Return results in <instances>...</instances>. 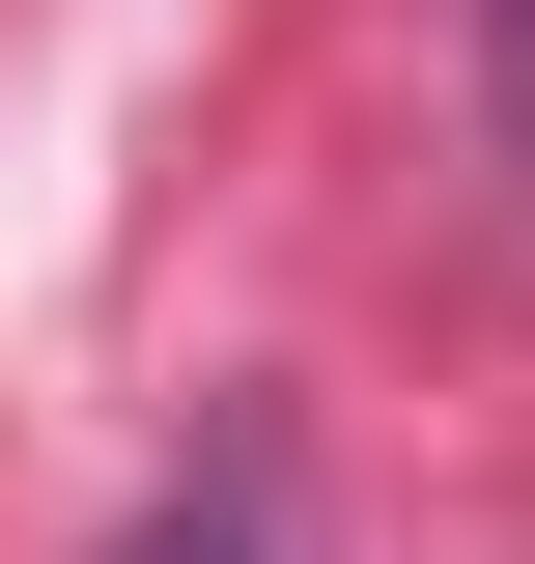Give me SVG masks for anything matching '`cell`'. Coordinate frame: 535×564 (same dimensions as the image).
<instances>
[{"label": "cell", "mask_w": 535, "mask_h": 564, "mask_svg": "<svg viewBox=\"0 0 535 564\" xmlns=\"http://www.w3.org/2000/svg\"><path fill=\"white\" fill-rule=\"evenodd\" d=\"M507 141H535V0H507Z\"/></svg>", "instance_id": "6da1fadb"}]
</instances>
